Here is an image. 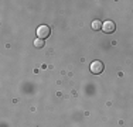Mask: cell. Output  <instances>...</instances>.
Listing matches in <instances>:
<instances>
[{
  "mask_svg": "<svg viewBox=\"0 0 133 127\" xmlns=\"http://www.w3.org/2000/svg\"><path fill=\"white\" fill-rule=\"evenodd\" d=\"M50 34H51V28H50L48 25H45V24L38 25V28H37V37L38 38L44 40V38L50 37Z\"/></svg>",
  "mask_w": 133,
  "mask_h": 127,
  "instance_id": "6da1fadb",
  "label": "cell"
},
{
  "mask_svg": "<svg viewBox=\"0 0 133 127\" xmlns=\"http://www.w3.org/2000/svg\"><path fill=\"white\" fill-rule=\"evenodd\" d=\"M89 69H91V72H92V74L98 75V74H101V72L103 71V64L101 62V61H94L92 64H91Z\"/></svg>",
  "mask_w": 133,
  "mask_h": 127,
  "instance_id": "7a4b0ae2",
  "label": "cell"
},
{
  "mask_svg": "<svg viewBox=\"0 0 133 127\" xmlns=\"http://www.w3.org/2000/svg\"><path fill=\"white\" fill-rule=\"evenodd\" d=\"M102 30L105 31L106 34H110V33H113V31L116 30V25H115V23H113V21L108 20V21H105V23L102 24Z\"/></svg>",
  "mask_w": 133,
  "mask_h": 127,
  "instance_id": "3957f363",
  "label": "cell"
},
{
  "mask_svg": "<svg viewBox=\"0 0 133 127\" xmlns=\"http://www.w3.org/2000/svg\"><path fill=\"white\" fill-rule=\"evenodd\" d=\"M101 28H102V23H101L99 20H94L92 21V30L98 31V30H101Z\"/></svg>",
  "mask_w": 133,
  "mask_h": 127,
  "instance_id": "277c9868",
  "label": "cell"
},
{
  "mask_svg": "<svg viewBox=\"0 0 133 127\" xmlns=\"http://www.w3.org/2000/svg\"><path fill=\"white\" fill-rule=\"evenodd\" d=\"M34 47H36V48H43L44 47V40L36 38V40H34Z\"/></svg>",
  "mask_w": 133,
  "mask_h": 127,
  "instance_id": "5b68a950",
  "label": "cell"
}]
</instances>
